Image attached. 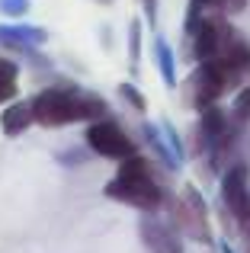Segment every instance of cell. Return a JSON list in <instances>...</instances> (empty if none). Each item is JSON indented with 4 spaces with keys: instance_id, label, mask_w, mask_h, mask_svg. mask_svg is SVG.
Wrapping results in <instances>:
<instances>
[{
    "instance_id": "cell-1",
    "label": "cell",
    "mask_w": 250,
    "mask_h": 253,
    "mask_svg": "<svg viewBox=\"0 0 250 253\" xmlns=\"http://www.w3.org/2000/svg\"><path fill=\"white\" fill-rule=\"evenodd\" d=\"M32 122L42 128H64L74 122H96L109 116V106L103 96L81 86H48L39 90L29 103Z\"/></svg>"
},
{
    "instance_id": "cell-2",
    "label": "cell",
    "mask_w": 250,
    "mask_h": 253,
    "mask_svg": "<svg viewBox=\"0 0 250 253\" xmlns=\"http://www.w3.org/2000/svg\"><path fill=\"white\" fill-rule=\"evenodd\" d=\"M244 77H247L244 71L231 68L225 61H199L196 71L186 77V84H183V93H186V103L202 112L208 106H218V99L228 90H238Z\"/></svg>"
},
{
    "instance_id": "cell-3",
    "label": "cell",
    "mask_w": 250,
    "mask_h": 253,
    "mask_svg": "<svg viewBox=\"0 0 250 253\" xmlns=\"http://www.w3.org/2000/svg\"><path fill=\"white\" fill-rule=\"evenodd\" d=\"M164 205L170 209V215H173V224H176V231H180V234L193 237V241L206 244V247L212 244V228H208V205H206L202 192L196 189L193 183L183 186L180 199H170V196H167V202H164Z\"/></svg>"
},
{
    "instance_id": "cell-4",
    "label": "cell",
    "mask_w": 250,
    "mask_h": 253,
    "mask_svg": "<svg viewBox=\"0 0 250 253\" xmlns=\"http://www.w3.org/2000/svg\"><path fill=\"white\" fill-rule=\"evenodd\" d=\"M103 192H106V199L131 205L138 211H157L167 202V192L157 183V176H113Z\"/></svg>"
},
{
    "instance_id": "cell-5",
    "label": "cell",
    "mask_w": 250,
    "mask_h": 253,
    "mask_svg": "<svg viewBox=\"0 0 250 253\" xmlns=\"http://www.w3.org/2000/svg\"><path fill=\"white\" fill-rule=\"evenodd\" d=\"M87 148L93 151V154L106 157V161H125V157L138 154L135 138H131L113 116L96 119V122L87 125Z\"/></svg>"
},
{
    "instance_id": "cell-6",
    "label": "cell",
    "mask_w": 250,
    "mask_h": 253,
    "mask_svg": "<svg viewBox=\"0 0 250 253\" xmlns=\"http://www.w3.org/2000/svg\"><path fill=\"white\" fill-rule=\"evenodd\" d=\"M138 234H141V244L151 253H183L180 231L170 221L157 218L154 211H144V218L138 221Z\"/></svg>"
},
{
    "instance_id": "cell-7",
    "label": "cell",
    "mask_w": 250,
    "mask_h": 253,
    "mask_svg": "<svg viewBox=\"0 0 250 253\" xmlns=\"http://www.w3.org/2000/svg\"><path fill=\"white\" fill-rule=\"evenodd\" d=\"M45 39H48V32L42 29V26H29V23H10V26H0V45L10 51H23L29 61L36 64H48L45 58L36 55L39 45H45Z\"/></svg>"
},
{
    "instance_id": "cell-8",
    "label": "cell",
    "mask_w": 250,
    "mask_h": 253,
    "mask_svg": "<svg viewBox=\"0 0 250 253\" xmlns=\"http://www.w3.org/2000/svg\"><path fill=\"white\" fill-rule=\"evenodd\" d=\"M250 192V170L247 164H234V167H228L221 173V205H225V211L238 221L241 209H244V199Z\"/></svg>"
},
{
    "instance_id": "cell-9",
    "label": "cell",
    "mask_w": 250,
    "mask_h": 253,
    "mask_svg": "<svg viewBox=\"0 0 250 253\" xmlns=\"http://www.w3.org/2000/svg\"><path fill=\"white\" fill-rule=\"evenodd\" d=\"M32 122V109L29 103H19V99H13V103L3 106V112H0V131H3L6 138H19Z\"/></svg>"
},
{
    "instance_id": "cell-10",
    "label": "cell",
    "mask_w": 250,
    "mask_h": 253,
    "mask_svg": "<svg viewBox=\"0 0 250 253\" xmlns=\"http://www.w3.org/2000/svg\"><path fill=\"white\" fill-rule=\"evenodd\" d=\"M141 135H144V141L154 148V154H157V161L164 164L167 170H180V164H176V157L170 154V144H167V138H164V131L157 128L154 122H141Z\"/></svg>"
},
{
    "instance_id": "cell-11",
    "label": "cell",
    "mask_w": 250,
    "mask_h": 253,
    "mask_svg": "<svg viewBox=\"0 0 250 253\" xmlns=\"http://www.w3.org/2000/svg\"><path fill=\"white\" fill-rule=\"evenodd\" d=\"M154 58H157V68H161L164 86L173 90V86H176V61H173V48H170L167 39H161V36L154 39Z\"/></svg>"
},
{
    "instance_id": "cell-12",
    "label": "cell",
    "mask_w": 250,
    "mask_h": 253,
    "mask_svg": "<svg viewBox=\"0 0 250 253\" xmlns=\"http://www.w3.org/2000/svg\"><path fill=\"white\" fill-rule=\"evenodd\" d=\"M116 176H154V164L144 154H131V157H125V161H119Z\"/></svg>"
},
{
    "instance_id": "cell-13",
    "label": "cell",
    "mask_w": 250,
    "mask_h": 253,
    "mask_svg": "<svg viewBox=\"0 0 250 253\" xmlns=\"http://www.w3.org/2000/svg\"><path fill=\"white\" fill-rule=\"evenodd\" d=\"M128 64L131 71H138V64H141V23L138 19H131L128 26Z\"/></svg>"
},
{
    "instance_id": "cell-14",
    "label": "cell",
    "mask_w": 250,
    "mask_h": 253,
    "mask_svg": "<svg viewBox=\"0 0 250 253\" xmlns=\"http://www.w3.org/2000/svg\"><path fill=\"white\" fill-rule=\"evenodd\" d=\"M231 119H234V122H241V125L250 122V86H244V90L234 96V103H231Z\"/></svg>"
},
{
    "instance_id": "cell-15",
    "label": "cell",
    "mask_w": 250,
    "mask_h": 253,
    "mask_svg": "<svg viewBox=\"0 0 250 253\" xmlns=\"http://www.w3.org/2000/svg\"><path fill=\"white\" fill-rule=\"evenodd\" d=\"M119 96H122V99H125V103H128L135 112H144V109H148V103H144L141 90H138L135 84H119Z\"/></svg>"
},
{
    "instance_id": "cell-16",
    "label": "cell",
    "mask_w": 250,
    "mask_h": 253,
    "mask_svg": "<svg viewBox=\"0 0 250 253\" xmlns=\"http://www.w3.org/2000/svg\"><path fill=\"white\" fill-rule=\"evenodd\" d=\"M161 131H164V138H167V144H170V154H173L176 164L183 167V161H186V151H183V144H180V135L173 131V125H170V122H161Z\"/></svg>"
},
{
    "instance_id": "cell-17",
    "label": "cell",
    "mask_w": 250,
    "mask_h": 253,
    "mask_svg": "<svg viewBox=\"0 0 250 253\" xmlns=\"http://www.w3.org/2000/svg\"><path fill=\"white\" fill-rule=\"evenodd\" d=\"M0 13L3 16H26L29 13V0H0Z\"/></svg>"
},
{
    "instance_id": "cell-18",
    "label": "cell",
    "mask_w": 250,
    "mask_h": 253,
    "mask_svg": "<svg viewBox=\"0 0 250 253\" xmlns=\"http://www.w3.org/2000/svg\"><path fill=\"white\" fill-rule=\"evenodd\" d=\"M19 64L13 61V58H0V81H10V84H16V77H19Z\"/></svg>"
},
{
    "instance_id": "cell-19",
    "label": "cell",
    "mask_w": 250,
    "mask_h": 253,
    "mask_svg": "<svg viewBox=\"0 0 250 253\" xmlns=\"http://www.w3.org/2000/svg\"><path fill=\"white\" fill-rule=\"evenodd\" d=\"M16 96H19V86H16V84H10V81H0V106L13 103Z\"/></svg>"
},
{
    "instance_id": "cell-20",
    "label": "cell",
    "mask_w": 250,
    "mask_h": 253,
    "mask_svg": "<svg viewBox=\"0 0 250 253\" xmlns=\"http://www.w3.org/2000/svg\"><path fill=\"white\" fill-rule=\"evenodd\" d=\"M141 6H144V16L151 19V26L157 23V0H141Z\"/></svg>"
},
{
    "instance_id": "cell-21",
    "label": "cell",
    "mask_w": 250,
    "mask_h": 253,
    "mask_svg": "<svg viewBox=\"0 0 250 253\" xmlns=\"http://www.w3.org/2000/svg\"><path fill=\"white\" fill-rule=\"evenodd\" d=\"M238 224H250V192H247L244 209H241V215H238Z\"/></svg>"
},
{
    "instance_id": "cell-22",
    "label": "cell",
    "mask_w": 250,
    "mask_h": 253,
    "mask_svg": "<svg viewBox=\"0 0 250 253\" xmlns=\"http://www.w3.org/2000/svg\"><path fill=\"white\" fill-rule=\"evenodd\" d=\"M58 161H61V164H83L87 154H58Z\"/></svg>"
},
{
    "instance_id": "cell-23",
    "label": "cell",
    "mask_w": 250,
    "mask_h": 253,
    "mask_svg": "<svg viewBox=\"0 0 250 253\" xmlns=\"http://www.w3.org/2000/svg\"><path fill=\"white\" fill-rule=\"evenodd\" d=\"M218 250H221V253H234L231 247H228V241H221V244H218Z\"/></svg>"
},
{
    "instance_id": "cell-24",
    "label": "cell",
    "mask_w": 250,
    "mask_h": 253,
    "mask_svg": "<svg viewBox=\"0 0 250 253\" xmlns=\"http://www.w3.org/2000/svg\"><path fill=\"white\" fill-rule=\"evenodd\" d=\"M96 3H103V6H106V3H113V0H96Z\"/></svg>"
}]
</instances>
